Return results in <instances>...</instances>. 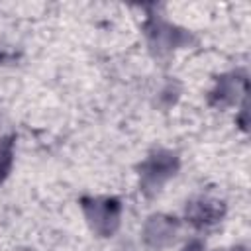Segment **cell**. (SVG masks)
I'll return each mask as SVG.
<instances>
[{
    "mask_svg": "<svg viewBox=\"0 0 251 251\" xmlns=\"http://www.w3.org/2000/svg\"><path fill=\"white\" fill-rule=\"evenodd\" d=\"M88 222L100 235H110L120 222V202L114 198L82 200Z\"/></svg>",
    "mask_w": 251,
    "mask_h": 251,
    "instance_id": "1",
    "label": "cell"
},
{
    "mask_svg": "<svg viewBox=\"0 0 251 251\" xmlns=\"http://www.w3.org/2000/svg\"><path fill=\"white\" fill-rule=\"evenodd\" d=\"M176 169V157L173 153L159 151L141 169V184L145 190H157L165 178H169Z\"/></svg>",
    "mask_w": 251,
    "mask_h": 251,
    "instance_id": "2",
    "label": "cell"
},
{
    "mask_svg": "<svg viewBox=\"0 0 251 251\" xmlns=\"http://www.w3.org/2000/svg\"><path fill=\"white\" fill-rule=\"evenodd\" d=\"M186 216L190 218V222L194 226L204 227V226H210V224H214L222 218V204L220 202H210V200L192 202L186 210Z\"/></svg>",
    "mask_w": 251,
    "mask_h": 251,
    "instance_id": "3",
    "label": "cell"
},
{
    "mask_svg": "<svg viewBox=\"0 0 251 251\" xmlns=\"http://www.w3.org/2000/svg\"><path fill=\"white\" fill-rule=\"evenodd\" d=\"M176 224L171 222V218H151L147 229H145V237L153 239V245H163L165 241L171 239V235H175Z\"/></svg>",
    "mask_w": 251,
    "mask_h": 251,
    "instance_id": "4",
    "label": "cell"
},
{
    "mask_svg": "<svg viewBox=\"0 0 251 251\" xmlns=\"http://www.w3.org/2000/svg\"><path fill=\"white\" fill-rule=\"evenodd\" d=\"M10 165H12V143H6L0 147V182L8 175Z\"/></svg>",
    "mask_w": 251,
    "mask_h": 251,
    "instance_id": "5",
    "label": "cell"
}]
</instances>
